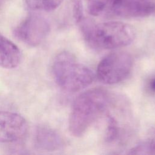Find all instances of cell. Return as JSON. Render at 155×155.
<instances>
[{
  "mask_svg": "<svg viewBox=\"0 0 155 155\" xmlns=\"http://www.w3.org/2000/svg\"><path fill=\"white\" fill-rule=\"evenodd\" d=\"M112 95L105 89L94 88L81 93L74 100L68 120V129L75 137L85 133L113 103Z\"/></svg>",
  "mask_w": 155,
  "mask_h": 155,
  "instance_id": "1",
  "label": "cell"
},
{
  "mask_svg": "<svg viewBox=\"0 0 155 155\" xmlns=\"http://www.w3.org/2000/svg\"><path fill=\"white\" fill-rule=\"evenodd\" d=\"M85 39L92 47L99 49H114L124 47L134 39V28L120 21H108L95 24L83 18L79 23Z\"/></svg>",
  "mask_w": 155,
  "mask_h": 155,
  "instance_id": "2",
  "label": "cell"
},
{
  "mask_svg": "<svg viewBox=\"0 0 155 155\" xmlns=\"http://www.w3.org/2000/svg\"><path fill=\"white\" fill-rule=\"evenodd\" d=\"M51 71L56 84L64 90L76 92L92 84L95 75L86 65L79 63L74 56L67 51L54 58Z\"/></svg>",
  "mask_w": 155,
  "mask_h": 155,
  "instance_id": "3",
  "label": "cell"
},
{
  "mask_svg": "<svg viewBox=\"0 0 155 155\" xmlns=\"http://www.w3.org/2000/svg\"><path fill=\"white\" fill-rule=\"evenodd\" d=\"M133 66V59L128 53H111L99 62L96 70V76L104 84H118L128 76Z\"/></svg>",
  "mask_w": 155,
  "mask_h": 155,
  "instance_id": "4",
  "label": "cell"
},
{
  "mask_svg": "<svg viewBox=\"0 0 155 155\" xmlns=\"http://www.w3.org/2000/svg\"><path fill=\"white\" fill-rule=\"evenodd\" d=\"M50 30L47 20L38 14H30L25 18L13 30L15 36L31 47L40 45Z\"/></svg>",
  "mask_w": 155,
  "mask_h": 155,
  "instance_id": "5",
  "label": "cell"
},
{
  "mask_svg": "<svg viewBox=\"0 0 155 155\" xmlns=\"http://www.w3.org/2000/svg\"><path fill=\"white\" fill-rule=\"evenodd\" d=\"M28 130L25 119L21 114L0 111V143H12L24 138Z\"/></svg>",
  "mask_w": 155,
  "mask_h": 155,
  "instance_id": "6",
  "label": "cell"
},
{
  "mask_svg": "<svg viewBox=\"0 0 155 155\" xmlns=\"http://www.w3.org/2000/svg\"><path fill=\"white\" fill-rule=\"evenodd\" d=\"M125 18H143L155 16V2L149 0H116L108 13Z\"/></svg>",
  "mask_w": 155,
  "mask_h": 155,
  "instance_id": "7",
  "label": "cell"
},
{
  "mask_svg": "<svg viewBox=\"0 0 155 155\" xmlns=\"http://www.w3.org/2000/svg\"><path fill=\"white\" fill-rule=\"evenodd\" d=\"M33 144L40 151H54L62 149L65 143L56 130L47 125H39L34 131Z\"/></svg>",
  "mask_w": 155,
  "mask_h": 155,
  "instance_id": "8",
  "label": "cell"
},
{
  "mask_svg": "<svg viewBox=\"0 0 155 155\" xmlns=\"http://www.w3.org/2000/svg\"><path fill=\"white\" fill-rule=\"evenodd\" d=\"M22 59L18 47L0 33V67L15 68L21 64Z\"/></svg>",
  "mask_w": 155,
  "mask_h": 155,
  "instance_id": "9",
  "label": "cell"
},
{
  "mask_svg": "<svg viewBox=\"0 0 155 155\" xmlns=\"http://www.w3.org/2000/svg\"><path fill=\"white\" fill-rule=\"evenodd\" d=\"M130 154H155V129L152 130L148 136L132 147Z\"/></svg>",
  "mask_w": 155,
  "mask_h": 155,
  "instance_id": "10",
  "label": "cell"
},
{
  "mask_svg": "<svg viewBox=\"0 0 155 155\" xmlns=\"http://www.w3.org/2000/svg\"><path fill=\"white\" fill-rule=\"evenodd\" d=\"M64 0H24L25 7L31 12H51L56 9Z\"/></svg>",
  "mask_w": 155,
  "mask_h": 155,
  "instance_id": "11",
  "label": "cell"
},
{
  "mask_svg": "<svg viewBox=\"0 0 155 155\" xmlns=\"http://www.w3.org/2000/svg\"><path fill=\"white\" fill-rule=\"evenodd\" d=\"M106 118V128L105 140L108 143L116 141L120 134V125L116 118L111 114L108 110L105 114Z\"/></svg>",
  "mask_w": 155,
  "mask_h": 155,
  "instance_id": "12",
  "label": "cell"
},
{
  "mask_svg": "<svg viewBox=\"0 0 155 155\" xmlns=\"http://www.w3.org/2000/svg\"><path fill=\"white\" fill-rule=\"evenodd\" d=\"M73 5V16L76 23H79L84 18V8L82 0H71Z\"/></svg>",
  "mask_w": 155,
  "mask_h": 155,
  "instance_id": "13",
  "label": "cell"
},
{
  "mask_svg": "<svg viewBox=\"0 0 155 155\" xmlns=\"http://www.w3.org/2000/svg\"><path fill=\"white\" fill-rule=\"evenodd\" d=\"M147 88L149 92L152 94H155V76L150 78L148 81Z\"/></svg>",
  "mask_w": 155,
  "mask_h": 155,
  "instance_id": "14",
  "label": "cell"
},
{
  "mask_svg": "<svg viewBox=\"0 0 155 155\" xmlns=\"http://www.w3.org/2000/svg\"><path fill=\"white\" fill-rule=\"evenodd\" d=\"M6 1H7V0H0V10L1 9V8L3 7L5 3L6 2Z\"/></svg>",
  "mask_w": 155,
  "mask_h": 155,
  "instance_id": "15",
  "label": "cell"
}]
</instances>
